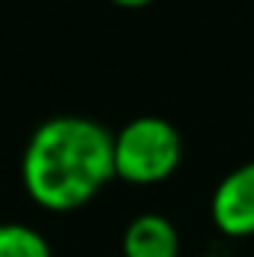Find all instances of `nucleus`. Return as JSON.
Here are the masks:
<instances>
[{
  "mask_svg": "<svg viewBox=\"0 0 254 257\" xmlns=\"http://www.w3.org/2000/svg\"><path fill=\"white\" fill-rule=\"evenodd\" d=\"M111 177H117L114 132L84 114L42 120L21 153L24 189L45 209H78Z\"/></svg>",
  "mask_w": 254,
  "mask_h": 257,
  "instance_id": "obj_1",
  "label": "nucleus"
},
{
  "mask_svg": "<svg viewBox=\"0 0 254 257\" xmlns=\"http://www.w3.org/2000/svg\"><path fill=\"white\" fill-rule=\"evenodd\" d=\"M183 162V135L162 114H138L114 132V168L129 183H159Z\"/></svg>",
  "mask_w": 254,
  "mask_h": 257,
  "instance_id": "obj_2",
  "label": "nucleus"
},
{
  "mask_svg": "<svg viewBox=\"0 0 254 257\" xmlns=\"http://www.w3.org/2000/svg\"><path fill=\"white\" fill-rule=\"evenodd\" d=\"M209 212L227 236L254 233V159L236 165L215 183Z\"/></svg>",
  "mask_w": 254,
  "mask_h": 257,
  "instance_id": "obj_3",
  "label": "nucleus"
},
{
  "mask_svg": "<svg viewBox=\"0 0 254 257\" xmlns=\"http://www.w3.org/2000/svg\"><path fill=\"white\" fill-rule=\"evenodd\" d=\"M180 230L177 224L156 209L138 212L123 227V257H177Z\"/></svg>",
  "mask_w": 254,
  "mask_h": 257,
  "instance_id": "obj_4",
  "label": "nucleus"
},
{
  "mask_svg": "<svg viewBox=\"0 0 254 257\" xmlns=\"http://www.w3.org/2000/svg\"><path fill=\"white\" fill-rule=\"evenodd\" d=\"M0 257H51V242L27 221H0Z\"/></svg>",
  "mask_w": 254,
  "mask_h": 257,
  "instance_id": "obj_5",
  "label": "nucleus"
},
{
  "mask_svg": "<svg viewBox=\"0 0 254 257\" xmlns=\"http://www.w3.org/2000/svg\"><path fill=\"white\" fill-rule=\"evenodd\" d=\"M114 3H123V6H144V3H150V0H114Z\"/></svg>",
  "mask_w": 254,
  "mask_h": 257,
  "instance_id": "obj_6",
  "label": "nucleus"
}]
</instances>
